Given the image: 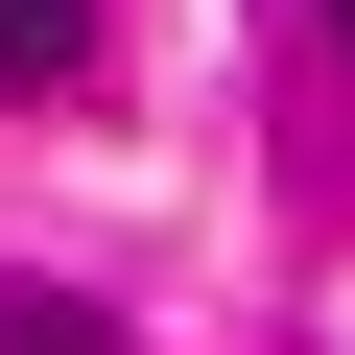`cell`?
Listing matches in <instances>:
<instances>
[{
  "label": "cell",
  "instance_id": "obj_1",
  "mask_svg": "<svg viewBox=\"0 0 355 355\" xmlns=\"http://www.w3.org/2000/svg\"><path fill=\"white\" fill-rule=\"evenodd\" d=\"M48 95H95V0H0V119H48Z\"/></svg>",
  "mask_w": 355,
  "mask_h": 355
},
{
  "label": "cell",
  "instance_id": "obj_2",
  "mask_svg": "<svg viewBox=\"0 0 355 355\" xmlns=\"http://www.w3.org/2000/svg\"><path fill=\"white\" fill-rule=\"evenodd\" d=\"M0 355H95V331H71V308H0Z\"/></svg>",
  "mask_w": 355,
  "mask_h": 355
},
{
  "label": "cell",
  "instance_id": "obj_3",
  "mask_svg": "<svg viewBox=\"0 0 355 355\" xmlns=\"http://www.w3.org/2000/svg\"><path fill=\"white\" fill-rule=\"evenodd\" d=\"M331 48H355V0H331Z\"/></svg>",
  "mask_w": 355,
  "mask_h": 355
}]
</instances>
